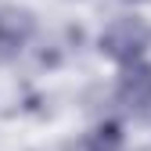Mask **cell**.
I'll list each match as a JSON object with an SVG mask.
<instances>
[{"label": "cell", "instance_id": "6da1fadb", "mask_svg": "<svg viewBox=\"0 0 151 151\" xmlns=\"http://www.w3.org/2000/svg\"><path fill=\"white\" fill-rule=\"evenodd\" d=\"M97 50L104 58H111L115 65H129L140 61L151 50V22L140 14H119L101 29L97 36Z\"/></svg>", "mask_w": 151, "mask_h": 151}, {"label": "cell", "instance_id": "7a4b0ae2", "mask_svg": "<svg viewBox=\"0 0 151 151\" xmlns=\"http://www.w3.org/2000/svg\"><path fill=\"white\" fill-rule=\"evenodd\" d=\"M36 36V14L29 7L4 4L0 7V61H14Z\"/></svg>", "mask_w": 151, "mask_h": 151}, {"label": "cell", "instance_id": "3957f363", "mask_svg": "<svg viewBox=\"0 0 151 151\" xmlns=\"http://www.w3.org/2000/svg\"><path fill=\"white\" fill-rule=\"evenodd\" d=\"M115 101L133 111V115H147L151 111V65L140 61H129L119 72V83H115Z\"/></svg>", "mask_w": 151, "mask_h": 151}, {"label": "cell", "instance_id": "277c9868", "mask_svg": "<svg viewBox=\"0 0 151 151\" xmlns=\"http://www.w3.org/2000/svg\"><path fill=\"white\" fill-rule=\"evenodd\" d=\"M122 126L119 122H97L90 133L79 140V151H122Z\"/></svg>", "mask_w": 151, "mask_h": 151}, {"label": "cell", "instance_id": "5b68a950", "mask_svg": "<svg viewBox=\"0 0 151 151\" xmlns=\"http://www.w3.org/2000/svg\"><path fill=\"white\" fill-rule=\"evenodd\" d=\"M122 4H144V0H122Z\"/></svg>", "mask_w": 151, "mask_h": 151}]
</instances>
